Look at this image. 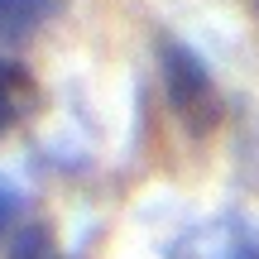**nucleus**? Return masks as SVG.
Instances as JSON below:
<instances>
[{
  "mask_svg": "<svg viewBox=\"0 0 259 259\" xmlns=\"http://www.w3.org/2000/svg\"><path fill=\"white\" fill-rule=\"evenodd\" d=\"M34 101H38V87H34V77H29L19 63L0 58V135H5V130L15 125V120H24Z\"/></svg>",
  "mask_w": 259,
  "mask_h": 259,
  "instance_id": "4",
  "label": "nucleus"
},
{
  "mask_svg": "<svg viewBox=\"0 0 259 259\" xmlns=\"http://www.w3.org/2000/svg\"><path fill=\"white\" fill-rule=\"evenodd\" d=\"M67 0H0V44H19L34 38L48 19L63 15Z\"/></svg>",
  "mask_w": 259,
  "mask_h": 259,
  "instance_id": "3",
  "label": "nucleus"
},
{
  "mask_svg": "<svg viewBox=\"0 0 259 259\" xmlns=\"http://www.w3.org/2000/svg\"><path fill=\"white\" fill-rule=\"evenodd\" d=\"M19 206H24V197H19V187L10 183L5 173H0V235L15 226V216H19Z\"/></svg>",
  "mask_w": 259,
  "mask_h": 259,
  "instance_id": "6",
  "label": "nucleus"
},
{
  "mask_svg": "<svg viewBox=\"0 0 259 259\" xmlns=\"http://www.w3.org/2000/svg\"><path fill=\"white\" fill-rule=\"evenodd\" d=\"M5 259H72V254L58 245V235L48 231V226L29 221V226H19V231H15V245H10Z\"/></svg>",
  "mask_w": 259,
  "mask_h": 259,
  "instance_id": "5",
  "label": "nucleus"
},
{
  "mask_svg": "<svg viewBox=\"0 0 259 259\" xmlns=\"http://www.w3.org/2000/svg\"><path fill=\"white\" fill-rule=\"evenodd\" d=\"M168 259H259V226L245 216H211L178 235Z\"/></svg>",
  "mask_w": 259,
  "mask_h": 259,
  "instance_id": "2",
  "label": "nucleus"
},
{
  "mask_svg": "<svg viewBox=\"0 0 259 259\" xmlns=\"http://www.w3.org/2000/svg\"><path fill=\"white\" fill-rule=\"evenodd\" d=\"M158 67H163V92L173 115L183 120L187 135H211L221 125L226 106H221V87L206 72V63L178 38H163L158 44Z\"/></svg>",
  "mask_w": 259,
  "mask_h": 259,
  "instance_id": "1",
  "label": "nucleus"
}]
</instances>
